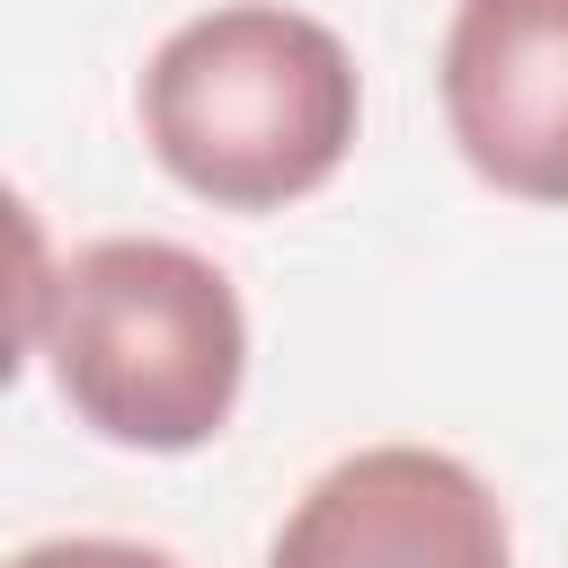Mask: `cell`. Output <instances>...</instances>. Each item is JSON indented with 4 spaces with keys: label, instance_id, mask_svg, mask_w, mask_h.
Segmentation results:
<instances>
[{
    "label": "cell",
    "instance_id": "cell-1",
    "mask_svg": "<svg viewBox=\"0 0 568 568\" xmlns=\"http://www.w3.org/2000/svg\"><path fill=\"white\" fill-rule=\"evenodd\" d=\"M355 53L284 0L204 9L142 71V142L222 213H275L328 186L355 142Z\"/></svg>",
    "mask_w": 568,
    "mask_h": 568
},
{
    "label": "cell",
    "instance_id": "cell-2",
    "mask_svg": "<svg viewBox=\"0 0 568 568\" xmlns=\"http://www.w3.org/2000/svg\"><path fill=\"white\" fill-rule=\"evenodd\" d=\"M71 417L124 453H195L231 426L248 320L213 257L178 240H89L53 266L44 328Z\"/></svg>",
    "mask_w": 568,
    "mask_h": 568
},
{
    "label": "cell",
    "instance_id": "cell-3",
    "mask_svg": "<svg viewBox=\"0 0 568 568\" xmlns=\"http://www.w3.org/2000/svg\"><path fill=\"white\" fill-rule=\"evenodd\" d=\"M266 568H515L506 506L426 444H373L311 479Z\"/></svg>",
    "mask_w": 568,
    "mask_h": 568
},
{
    "label": "cell",
    "instance_id": "cell-4",
    "mask_svg": "<svg viewBox=\"0 0 568 568\" xmlns=\"http://www.w3.org/2000/svg\"><path fill=\"white\" fill-rule=\"evenodd\" d=\"M444 124L515 204H568V0H462L444 36Z\"/></svg>",
    "mask_w": 568,
    "mask_h": 568
},
{
    "label": "cell",
    "instance_id": "cell-5",
    "mask_svg": "<svg viewBox=\"0 0 568 568\" xmlns=\"http://www.w3.org/2000/svg\"><path fill=\"white\" fill-rule=\"evenodd\" d=\"M9 568H178V559L151 550V541H98V532H80V541H36Z\"/></svg>",
    "mask_w": 568,
    "mask_h": 568
}]
</instances>
